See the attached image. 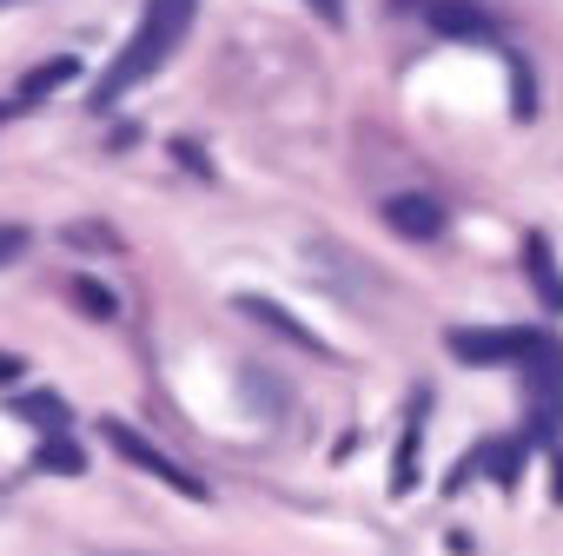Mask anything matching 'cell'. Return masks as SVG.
<instances>
[{
	"label": "cell",
	"instance_id": "cell-1",
	"mask_svg": "<svg viewBox=\"0 0 563 556\" xmlns=\"http://www.w3.org/2000/svg\"><path fill=\"white\" fill-rule=\"evenodd\" d=\"M192 8L199 0H146V14H140V27H133V41L120 47V60L100 74V87H93V107L107 113L120 93H133L140 80H153L166 60H173V47L186 41V27H192Z\"/></svg>",
	"mask_w": 563,
	"mask_h": 556
},
{
	"label": "cell",
	"instance_id": "cell-2",
	"mask_svg": "<svg viewBox=\"0 0 563 556\" xmlns=\"http://www.w3.org/2000/svg\"><path fill=\"white\" fill-rule=\"evenodd\" d=\"M100 437H107V444H113V451H120L126 464H140L146 477H159V483H173L179 497H192V503H206V483H199L192 470H179V464H173L166 451H153V444H146V437H140L133 424H120V418H100Z\"/></svg>",
	"mask_w": 563,
	"mask_h": 556
},
{
	"label": "cell",
	"instance_id": "cell-3",
	"mask_svg": "<svg viewBox=\"0 0 563 556\" xmlns=\"http://www.w3.org/2000/svg\"><path fill=\"white\" fill-rule=\"evenodd\" d=\"M517 365H523V378H530V391H537V411H543L537 424L550 431V411L563 404V352H556L550 338H537V332H530V345H523V358H517Z\"/></svg>",
	"mask_w": 563,
	"mask_h": 556
},
{
	"label": "cell",
	"instance_id": "cell-4",
	"mask_svg": "<svg viewBox=\"0 0 563 556\" xmlns=\"http://www.w3.org/2000/svg\"><path fill=\"white\" fill-rule=\"evenodd\" d=\"M444 345H451V358H464V365H510V358H523L530 332H451Z\"/></svg>",
	"mask_w": 563,
	"mask_h": 556
},
{
	"label": "cell",
	"instance_id": "cell-5",
	"mask_svg": "<svg viewBox=\"0 0 563 556\" xmlns=\"http://www.w3.org/2000/svg\"><path fill=\"white\" fill-rule=\"evenodd\" d=\"M424 21H431L438 34H451V41H490V34H497V21L477 8V0H431Z\"/></svg>",
	"mask_w": 563,
	"mask_h": 556
},
{
	"label": "cell",
	"instance_id": "cell-6",
	"mask_svg": "<svg viewBox=\"0 0 563 556\" xmlns=\"http://www.w3.org/2000/svg\"><path fill=\"white\" fill-rule=\"evenodd\" d=\"M523 271H530L537 299H543L550 312H563V271H556V252H550V238H543V232H530V238H523Z\"/></svg>",
	"mask_w": 563,
	"mask_h": 556
},
{
	"label": "cell",
	"instance_id": "cell-7",
	"mask_svg": "<svg viewBox=\"0 0 563 556\" xmlns=\"http://www.w3.org/2000/svg\"><path fill=\"white\" fill-rule=\"evenodd\" d=\"M385 225L405 232V238H438V232H444V212H438L431 199H411V192H405V199L385 205Z\"/></svg>",
	"mask_w": 563,
	"mask_h": 556
},
{
	"label": "cell",
	"instance_id": "cell-8",
	"mask_svg": "<svg viewBox=\"0 0 563 556\" xmlns=\"http://www.w3.org/2000/svg\"><path fill=\"white\" fill-rule=\"evenodd\" d=\"M418 451H424V398L411 404L405 437H398V457H391V490L398 497H411V483H418Z\"/></svg>",
	"mask_w": 563,
	"mask_h": 556
},
{
	"label": "cell",
	"instance_id": "cell-9",
	"mask_svg": "<svg viewBox=\"0 0 563 556\" xmlns=\"http://www.w3.org/2000/svg\"><path fill=\"white\" fill-rule=\"evenodd\" d=\"M239 312H245V319H258V325H272V332H286V338H292V345H306V352H325V345L292 319V312H278L272 299H239Z\"/></svg>",
	"mask_w": 563,
	"mask_h": 556
},
{
	"label": "cell",
	"instance_id": "cell-10",
	"mask_svg": "<svg viewBox=\"0 0 563 556\" xmlns=\"http://www.w3.org/2000/svg\"><path fill=\"white\" fill-rule=\"evenodd\" d=\"M477 464L490 470V483H497V490H517V470H523V451H517V444H484V451H477Z\"/></svg>",
	"mask_w": 563,
	"mask_h": 556
},
{
	"label": "cell",
	"instance_id": "cell-11",
	"mask_svg": "<svg viewBox=\"0 0 563 556\" xmlns=\"http://www.w3.org/2000/svg\"><path fill=\"white\" fill-rule=\"evenodd\" d=\"M21 418H27V424H41L47 437H60V431H67V404H60V398H47V391L21 398Z\"/></svg>",
	"mask_w": 563,
	"mask_h": 556
},
{
	"label": "cell",
	"instance_id": "cell-12",
	"mask_svg": "<svg viewBox=\"0 0 563 556\" xmlns=\"http://www.w3.org/2000/svg\"><path fill=\"white\" fill-rule=\"evenodd\" d=\"M74 305H80L87 319H113V312H120V299H113L107 286H93V278H74Z\"/></svg>",
	"mask_w": 563,
	"mask_h": 556
},
{
	"label": "cell",
	"instance_id": "cell-13",
	"mask_svg": "<svg viewBox=\"0 0 563 556\" xmlns=\"http://www.w3.org/2000/svg\"><path fill=\"white\" fill-rule=\"evenodd\" d=\"M67 80H74V60L34 67V74H27V87H21V100H41V93H54V87H67Z\"/></svg>",
	"mask_w": 563,
	"mask_h": 556
},
{
	"label": "cell",
	"instance_id": "cell-14",
	"mask_svg": "<svg viewBox=\"0 0 563 556\" xmlns=\"http://www.w3.org/2000/svg\"><path fill=\"white\" fill-rule=\"evenodd\" d=\"M41 464H47V470H67V477H74V470H80V451H74V444H67V431H60V437H47V444H41Z\"/></svg>",
	"mask_w": 563,
	"mask_h": 556
},
{
	"label": "cell",
	"instance_id": "cell-15",
	"mask_svg": "<svg viewBox=\"0 0 563 556\" xmlns=\"http://www.w3.org/2000/svg\"><path fill=\"white\" fill-rule=\"evenodd\" d=\"M21 245H27V232H21V225H0V265H8Z\"/></svg>",
	"mask_w": 563,
	"mask_h": 556
},
{
	"label": "cell",
	"instance_id": "cell-16",
	"mask_svg": "<svg viewBox=\"0 0 563 556\" xmlns=\"http://www.w3.org/2000/svg\"><path fill=\"white\" fill-rule=\"evenodd\" d=\"M21 378V358H8V352H0V385H14Z\"/></svg>",
	"mask_w": 563,
	"mask_h": 556
},
{
	"label": "cell",
	"instance_id": "cell-17",
	"mask_svg": "<svg viewBox=\"0 0 563 556\" xmlns=\"http://www.w3.org/2000/svg\"><path fill=\"white\" fill-rule=\"evenodd\" d=\"M8 113H14V107H0V120H8Z\"/></svg>",
	"mask_w": 563,
	"mask_h": 556
},
{
	"label": "cell",
	"instance_id": "cell-18",
	"mask_svg": "<svg viewBox=\"0 0 563 556\" xmlns=\"http://www.w3.org/2000/svg\"><path fill=\"white\" fill-rule=\"evenodd\" d=\"M0 8H14V0H0Z\"/></svg>",
	"mask_w": 563,
	"mask_h": 556
}]
</instances>
